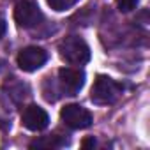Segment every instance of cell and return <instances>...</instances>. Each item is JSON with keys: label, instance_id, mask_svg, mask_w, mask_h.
<instances>
[{"label": "cell", "instance_id": "obj_13", "mask_svg": "<svg viewBox=\"0 0 150 150\" xmlns=\"http://www.w3.org/2000/svg\"><path fill=\"white\" fill-rule=\"evenodd\" d=\"M0 69H2V60H0Z\"/></svg>", "mask_w": 150, "mask_h": 150}, {"label": "cell", "instance_id": "obj_9", "mask_svg": "<svg viewBox=\"0 0 150 150\" xmlns=\"http://www.w3.org/2000/svg\"><path fill=\"white\" fill-rule=\"evenodd\" d=\"M48 2V6L53 9V11H65V9H69V7H72L76 2H80V0H46Z\"/></svg>", "mask_w": 150, "mask_h": 150}, {"label": "cell", "instance_id": "obj_6", "mask_svg": "<svg viewBox=\"0 0 150 150\" xmlns=\"http://www.w3.org/2000/svg\"><path fill=\"white\" fill-rule=\"evenodd\" d=\"M48 60V53L39 46H27L18 53V67L25 72H34L41 69Z\"/></svg>", "mask_w": 150, "mask_h": 150}, {"label": "cell", "instance_id": "obj_2", "mask_svg": "<svg viewBox=\"0 0 150 150\" xmlns=\"http://www.w3.org/2000/svg\"><path fill=\"white\" fill-rule=\"evenodd\" d=\"M124 87L117 83L110 76H97L94 81V87L90 90V99L94 104H113L120 96H122Z\"/></svg>", "mask_w": 150, "mask_h": 150}, {"label": "cell", "instance_id": "obj_10", "mask_svg": "<svg viewBox=\"0 0 150 150\" xmlns=\"http://www.w3.org/2000/svg\"><path fill=\"white\" fill-rule=\"evenodd\" d=\"M139 0H117V7L120 13H131L132 9H136Z\"/></svg>", "mask_w": 150, "mask_h": 150}, {"label": "cell", "instance_id": "obj_12", "mask_svg": "<svg viewBox=\"0 0 150 150\" xmlns=\"http://www.w3.org/2000/svg\"><path fill=\"white\" fill-rule=\"evenodd\" d=\"M88 145H96V141L94 139H85L83 141V146H88Z\"/></svg>", "mask_w": 150, "mask_h": 150}, {"label": "cell", "instance_id": "obj_8", "mask_svg": "<svg viewBox=\"0 0 150 150\" xmlns=\"http://www.w3.org/2000/svg\"><path fill=\"white\" fill-rule=\"evenodd\" d=\"M67 145V139L60 134H51V136H44V138H39V139H34L28 146L30 148H60V146H65Z\"/></svg>", "mask_w": 150, "mask_h": 150}, {"label": "cell", "instance_id": "obj_5", "mask_svg": "<svg viewBox=\"0 0 150 150\" xmlns=\"http://www.w3.org/2000/svg\"><path fill=\"white\" fill-rule=\"evenodd\" d=\"M60 120L71 129H87L94 122L92 113L80 104H67L65 108H62Z\"/></svg>", "mask_w": 150, "mask_h": 150}, {"label": "cell", "instance_id": "obj_1", "mask_svg": "<svg viewBox=\"0 0 150 150\" xmlns=\"http://www.w3.org/2000/svg\"><path fill=\"white\" fill-rule=\"evenodd\" d=\"M58 51H60V57L72 65H83L90 60V48L78 35H69L62 39L58 44Z\"/></svg>", "mask_w": 150, "mask_h": 150}, {"label": "cell", "instance_id": "obj_7", "mask_svg": "<svg viewBox=\"0 0 150 150\" xmlns=\"http://www.w3.org/2000/svg\"><path fill=\"white\" fill-rule=\"evenodd\" d=\"M21 124L28 129V131H42L48 127L50 124V117L48 113L37 106V104H30L23 110L21 113Z\"/></svg>", "mask_w": 150, "mask_h": 150}, {"label": "cell", "instance_id": "obj_3", "mask_svg": "<svg viewBox=\"0 0 150 150\" xmlns=\"http://www.w3.org/2000/svg\"><path fill=\"white\" fill-rule=\"evenodd\" d=\"M42 11L34 0H20L14 9V21L21 28H34L42 21Z\"/></svg>", "mask_w": 150, "mask_h": 150}, {"label": "cell", "instance_id": "obj_11", "mask_svg": "<svg viewBox=\"0 0 150 150\" xmlns=\"http://www.w3.org/2000/svg\"><path fill=\"white\" fill-rule=\"evenodd\" d=\"M4 34H6V20L0 18V39L4 37Z\"/></svg>", "mask_w": 150, "mask_h": 150}, {"label": "cell", "instance_id": "obj_4", "mask_svg": "<svg viewBox=\"0 0 150 150\" xmlns=\"http://www.w3.org/2000/svg\"><path fill=\"white\" fill-rule=\"evenodd\" d=\"M58 90L65 96H76L85 85V72L74 67H62L58 71Z\"/></svg>", "mask_w": 150, "mask_h": 150}]
</instances>
